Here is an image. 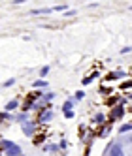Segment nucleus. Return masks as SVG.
Returning a JSON list of instances; mask_svg holds the SVG:
<instances>
[{"label":"nucleus","instance_id":"1","mask_svg":"<svg viewBox=\"0 0 132 156\" xmlns=\"http://www.w3.org/2000/svg\"><path fill=\"white\" fill-rule=\"evenodd\" d=\"M2 151L8 154V156H21V147L17 143H12L9 139H2Z\"/></svg>","mask_w":132,"mask_h":156},{"label":"nucleus","instance_id":"2","mask_svg":"<svg viewBox=\"0 0 132 156\" xmlns=\"http://www.w3.org/2000/svg\"><path fill=\"white\" fill-rule=\"evenodd\" d=\"M123 113H125L123 105H115V107H113V111H112V115H109V119H112V120L121 119V117H123Z\"/></svg>","mask_w":132,"mask_h":156},{"label":"nucleus","instance_id":"3","mask_svg":"<svg viewBox=\"0 0 132 156\" xmlns=\"http://www.w3.org/2000/svg\"><path fill=\"white\" fill-rule=\"evenodd\" d=\"M109 156H125V152H123V147H121L119 143H115L113 147H112V151H109Z\"/></svg>","mask_w":132,"mask_h":156},{"label":"nucleus","instance_id":"4","mask_svg":"<svg viewBox=\"0 0 132 156\" xmlns=\"http://www.w3.org/2000/svg\"><path fill=\"white\" fill-rule=\"evenodd\" d=\"M34 130H36L34 122H25V124H23V132L27 133V136H32V133H34Z\"/></svg>","mask_w":132,"mask_h":156},{"label":"nucleus","instance_id":"5","mask_svg":"<svg viewBox=\"0 0 132 156\" xmlns=\"http://www.w3.org/2000/svg\"><path fill=\"white\" fill-rule=\"evenodd\" d=\"M49 119H53V113H51V111H46V113H42V117H40L42 122H46V120H49Z\"/></svg>","mask_w":132,"mask_h":156},{"label":"nucleus","instance_id":"6","mask_svg":"<svg viewBox=\"0 0 132 156\" xmlns=\"http://www.w3.org/2000/svg\"><path fill=\"white\" fill-rule=\"evenodd\" d=\"M94 122H96V124H104V122H106V117H104L102 113H98V115L94 117Z\"/></svg>","mask_w":132,"mask_h":156},{"label":"nucleus","instance_id":"7","mask_svg":"<svg viewBox=\"0 0 132 156\" xmlns=\"http://www.w3.org/2000/svg\"><path fill=\"white\" fill-rule=\"evenodd\" d=\"M13 109H17V102H15V100L8 102V105H6V111H13Z\"/></svg>","mask_w":132,"mask_h":156},{"label":"nucleus","instance_id":"8","mask_svg":"<svg viewBox=\"0 0 132 156\" xmlns=\"http://www.w3.org/2000/svg\"><path fill=\"white\" fill-rule=\"evenodd\" d=\"M72 104H74L72 100H66V102H64V105H62V109H64V111H72V109H70V107H72Z\"/></svg>","mask_w":132,"mask_h":156},{"label":"nucleus","instance_id":"9","mask_svg":"<svg viewBox=\"0 0 132 156\" xmlns=\"http://www.w3.org/2000/svg\"><path fill=\"white\" fill-rule=\"evenodd\" d=\"M34 87H36V88H42V87L46 88V87H47V83L43 81V79H40V81H36V83H34Z\"/></svg>","mask_w":132,"mask_h":156},{"label":"nucleus","instance_id":"10","mask_svg":"<svg viewBox=\"0 0 132 156\" xmlns=\"http://www.w3.org/2000/svg\"><path fill=\"white\" fill-rule=\"evenodd\" d=\"M128 130H132V124H123V126L119 128V132H121V133H125V132H128Z\"/></svg>","mask_w":132,"mask_h":156},{"label":"nucleus","instance_id":"11","mask_svg":"<svg viewBox=\"0 0 132 156\" xmlns=\"http://www.w3.org/2000/svg\"><path fill=\"white\" fill-rule=\"evenodd\" d=\"M96 75H98V73H93L91 77H85V79H83V85H89V83H91V81L94 79V77H96Z\"/></svg>","mask_w":132,"mask_h":156},{"label":"nucleus","instance_id":"12","mask_svg":"<svg viewBox=\"0 0 132 156\" xmlns=\"http://www.w3.org/2000/svg\"><path fill=\"white\" fill-rule=\"evenodd\" d=\"M25 119H27V115H25V113H23V115H17V120H19V122H23V124L27 122Z\"/></svg>","mask_w":132,"mask_h":156},{"label":"nucleus","instance_id":"13","mask_svg":"<svg viewBox=\"0 0 132 156\" xmlns=\"http://www.w3.org/2000/svg\"><path fill=\"white\" fill-rule=\"evenodd\" d=\"M64 117L66 119H72L74 117V111H64Z\"/></svg>","mask_w":132,"mask_h":156},{"label":"nucleus","instance_id":"14","mask_svg":"<svg viewBox=\"0 0 132 156\" xmlns=\"http://www.w3.org/2000/svg\"><path fill=\"white\" fill-rule=\"evenodd\" d=\"M47 149H49L51 152H57V151H59V147H57V145H49V147H47Z\"/></svg>","mask_w":132,"mask_h":156},{"label":"nucleus","instance_id":"15","mask_svg":"<svg viewBox=\"0 0 132 156\" xmlns=\"http://www.w3.org/2000/svg\"><path fill=\"white\" fill-rule=\"evenodd\" d=\"M47 72H49V68H47V66H46V68H42V70H40V75H42V77H43V75H46V73H47Z\"/></svg>","mask_w":132,"mask_h":156},{"label":"nucleus","instance_id":"16","mask_svg":"<svg viewBox=\"0 0 132 156\" xmlns=\"http://www.w3.org/2000/svg\"><path fill=\"white\" fill-rule=\"evenodd\" d=\"M13 83H15V79H8V81H6V83H4V87H12V85H13Z\"/></svg>","mask_w":132,"mask_h":156},{"label":"nucleus","instance_id":"17","mask_svg":"<svg viewBox=\"0 0 132 156\" xmlns=\"http://www.w3.org/2000/svg\"><path fill=\"white\" fill-rule=\"evenodd\" d=\"M132 87V81H128V83H123V85H121V88H130Z\"/></svg>","mask_w":132,"mask_h":156},{"label":"nucleus","instance_id":"18","mask_svg":"<svg viewBox=\"0 0 132 156\" xmlns=\"http://www.w3.org/2000/svg\"><path fill=\"white\" fill-rule=\"evenodd\" d=\"M51 98H53V94H51V92H47V94H46V98H43V102H49Z\"/></svg>","mask_w":132,"mask_h":156},{"label":"nucleus","instance_id":"19","mask_svg":"<svg viewBox=\"0 0 132 156\" xmlns=\"http://www.w3.org/2000/svg\"><path fill=\"white\" fill-rule=\"evenodd\" d=\"M128 143H132V133H130V136H128Z\"/></svg>","mask_w":132,"mask_h":156},{"label":"nucleus","instance_id":"20","mask_svg":"<svg viewBox=\"0 0 132 156\" xmlns=\"http://www.w3.org/2000/svg\"><path fill=\"white\" fill-rule=\"evenodd\" d=\"M130 98H132V94H130Z\"/></svg>","mask_w":132,"mask_h":156},{"label":"nucleus","instance_id":"21","mask_svg":"<svg viewBox=\"0 0 132 156\" xmlns=\"http://www.w3.org/2000/svg\"><path fill=\"white\" fill-rule=\"evenodd\" d=\"M21 156H23V154H21Z\"/></svg>","mask_w":132,"mask_h":156}]
</instances>
